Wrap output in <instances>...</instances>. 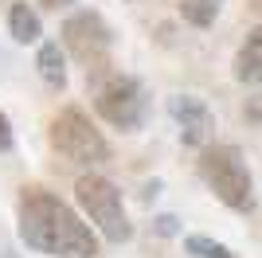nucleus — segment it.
Instances as JSON below:
<instances>
[{"instance_id": "1", "label": "nucleus", "mask_w": 262, "mask_h": 258, "mask_svg": "<svg viewBox=\"0 0 262 258\" xmlns=\"http://www.w3.org/2000/svg\"><path fill=\"white\" fill-rule=\"evenodd\" d=\"M20 239L47 258H98V235L75 207L55 192L32 184L16 200Z\"/></svg>"}, {"instance_id": "2", "label": "nucleus", "mask_w": 262, "mask_h": 258, "mask_svg": "<svg viewBox=\"0 0 262 258\" xmlns=\"http://www.w3.org/2000/svg\"><path fill=\"white\" fill-rule=\"evenodd\" d=\"M86 82H90V90H94V110L102 114V121H110V125L121 129V133L145 129L149 110H153V98H149L141 78L118 75V71H110V63H106V67H98V71H86Z\"/></svg>"}, {"instance_id": "3", "label": "nucleus", "mask_w": 262, "mask_h": 258, "mask_svg": "<svg viewBox=\"0 0 262 258\" xmlns=\"http://www.w3.org/2000/svg\"><path fill=\"white\" fill-rule=\"evenodd\" d=\"M200 176L211 188V196L223 207H231V211L251 215L258 207L254 176H251V168H247V161H243V153L235 145H211L208 141L200 149Z\"/></svg>"}, {"instance_id": "4", "label": "nucleus", "mask_w": 262, "mask_h": 258, "mask_svg": "<svg viewBox=\"0 0 262 258\" xmlns=\"http://www.w3.org/2000/svg\"><path fill=\"white\" fill-rule=\"evenodd\" d=\"M75 200L82 207L94 231H98L106 243L121 247V243H129L133 239V223H129V211H125V200H121V188L98 172H86V176H78L75 184Z\"/></svg>"}, {"instance_id": "5", "label": "nucleus", "mask_w": 262, "mask_h": 258, "mask_svg": "<svg viewBox=\"0 0 262 258\" xmlns=\"http://www.w3.org/2000/svg\"><path fill=\"white\" fill-rule=\"evenodd\" d=\"M47 137H51V149L59 157H67L71 164H106L110 161V141L102 137V129L82 114L78 106H67L59 110L51 118V129H47Z\"/></svg>"}, {"instance_id": "6", "label": "nucleus", "mask_w": 262, "mask_h": 258, "mask_svg": "<svg viewBox=\"0 0 262 258\" xmlns=\"http://www.w3.org/2000/svg\"><path fill=\"white\" fill-rule=\"evenodd\" d=\"M63 51L75 55L86 71H98V67L110 63V51H114V28L106 24L102 12H75L67 16L63 24Z\"/></svg>"}, {"instance_id": "7", "label": "nucleus", "mask_w": 262, "mask_h": 258, "mask_svg": "<svg viewBox=\"0 0 262 258\" xmlns=\"http://www.w3.org/2000/svg\"><path fill=\"white\" fill-rule=\"evenodd\" d=\"M168 118L180 125V141L188 149H204L208 141H215V114L200 94H172Z\"/></svg>"}, {"instance_id": "8", "label": "nucleus", "mask_w": 262, "mask_h": 258, "mask_svg": "<svg viewBox=\"0 0 262 258\" xmlns=\"http://www.w3.org/2000/svg\"><path fill=\"white\" fill-rule=\"evenodd\" d=\"M35 71L51 90H67L71 75H67V51L55 39H39V51H35Z\"/></svg>"}, {"instance_id": "9", "label": "nucleus", "mask_w": 262, "mask_h": 258, "mask_svg": "<svg viewBox=\"0 0 262 258\" xmlns=\"http://www.w3.org/2000/svg\"><path fill=\"white\" fill-rule=\"evenodd\" d=\"M8 35L16 43H39L43 39V20H39V12L28 0H16L8 8Z\"/></svg>"}, {"instance_id": "10", "label": "nucleus", "mask_w": 262, "mask_h": 258, "mask_svg": "<svg viewBox=\"0 0 262 258\" xmlns=\"http://www.w3.org/2000/svg\"><path fill=\"white\" fill-rule=\"evenodd\" d=\"M258 75H262V32L254 28L247 35V43L239 47V55H235V82L258 86Z\"/></svg>"}, {"instance_id": "11", "label": "nucleus", "mask_w": 262, "mask_h": 258, "mask_svg": "<svg viewBox=\"0 0 262 258\" xmlns=\"http://www.w3.org/2000/svg\"><path fill=\"white\" fill-rule=\"evenodd\" d=\"M223 4H227V0H180V20L204 32V28H211V24L219 20Z\"/></svg>"}, {"instance_id": "12", "label": "nucleus", "mask_w": 262, "mask_h": 258, "mask_svg": "<svg viewBox=\"0 0 262 258\" xmlns=\"http://www.w3.org/2000/svg\"><path fill=\"white\" fill-rule=\"evenodd\" d=\"M184 250L192 258H235L231 247H223V243H215L208 235H184Z\"/></svg>"}, {"instance_id": "13", "label": "nucleus", "mask_w": 262, "mask_h": 258, "mask_svg": "<svg viewBox=\"0 0 262 258\" xmlns=\"http://www.w3.org/2000/svg\"><path fill=\"white\" fill-rule=\"evenodd\" d=\"M180 231H184V227H180V219H176V215H153V235H161V239H176L180 235Z\"/></svg>"}, {"instance_id": "14", "label": "nucleus", "mask_w": 262, "mask_h": 258, "mask_svg": "<svg viewBox=\"0 0 262 258\" xmlns=\"http://www.w3.org/2000/svg\"><path fill=\"white\" fill-rule=\"evenodd\" d=\"M16 149V133H12V121H8V114L0 110V153H12Z\"/></svg>"}, {"instance_id": "15", "label": "nucleus", "mask_w": 262, "mask_h": 258, "mask_svg": "<svg viewBox=\"0 0 262 258\" xmlns=\"http://www.w3.org/2000/svg\"><path fill=\"white\" fill-rule=\"evenodd\" d=\"M161 188H164L161 180H149V184H145V188H141V200H145V204H153L157 196H161Z\"/></svg>"}, {"instance_id": "16", "label": "nucleus", "mask_w": 262, "mask_h": 258, "mask_svg": "<svg viewBox=\"0 0 262 258\" xmlns=\"http://www.w3.org/2000/svg\"><path fill=\"white\" fill-rule=\"evenodd\" d=\"M43 8H51V12H59V8H67V4H75V0H39Z\"/></svg>"}, {"instance_id": "17", "label": "nucleus", "mask_w": 262, "mask_h": 258, "mask_svg": "<svg viewBox=\"0 0 262 258\" xmlns=\"http://www.w3.org/2000/svg\"><path fill=\"white\" fill-rule=\"evenodd\" d=\"M0 258H20V254H12V250H4V254H0Z\"/></svg>"}]
</instances>
